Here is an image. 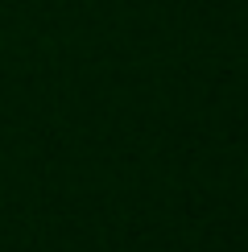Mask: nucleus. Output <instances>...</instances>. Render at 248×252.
Returning <instances> with one entry per match:
<instances>
[]
</instances>
